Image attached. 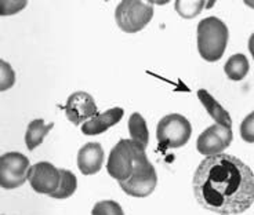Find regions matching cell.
Here are the masks:
<instances>
[{"mask_svg":"<svg viewBox=\"0 0 254 215\" xmlns=\"http://www.w3.org/2000/svg\"><path fill=\"white\" fill-rule=\"evenodd\" d=\"M193 193L203 209L238 215L254 203V174L241 159L220 153L204 158L193 175Z\"/></svg>","mask_w":254,"mask_h":215,"instance_id":"cell-1","label":"cell"},{"mask_svg":"<svg viewBox=\"0 0 254 215\" xmlns=\"http://www.w3.org/2000/svg\"><path fill=\"white\" fill-rule=\"evenodd\" d=\"M228 26L218 17H206L196 29V45L200 57L207 62L220 61L228 45Z\"/></svg>","mask_w":254,"mask_h":215,"instance_id":"cell-2","label":"cell"},{"mask_svg":"<svg viewBox=\"0 0 254 215\" xmlns=\"http://www.w3.org/2000/svg\"><path fill=\"white\" fill-rule=\"evenodd\" d=\"M153 17V6L149 1L123 0L115 10L116 24L126 33L142 31Z\"/></svg>","mask_w":254,"mask_h":215,"instance_id":"cell-3","label":"cell"},{"mask_svg":"<svg viewBox=\"0 0 254 215\" xmlns=\"http://www.w3.org/2000/svg\"><path fill=\"white\" fill-rule=\"evenodd\" d=\"M192 135V126L190 120L180 113H170L163 116L158 123L156 138L162 146L178 149L187 145Z\"/></svg>","mask_w":254,"mask_h":215,"instance_id":"cell-4","label":"cell"},{"mask_svg":"<svg viewBox=\"0 0 254 215\" xmlns=\"http://www.w3.org/2000/svg\"><path fill=\"white\" fill-rule=\"evenodd\" d=\"M29 159L19 152H7L0 158V186L3 189H17L29 177Z\"/></svg>","mask_w":254,"mask_h":215,"instance_id":"cell-5","label":"cell"},{"mask_svg":"<svg viewBox=\"0 0 254 215\" xmlns=\"http://www.w3.org/2000/svg\"><path fill=\"white\" fill-rule=\"evenodd\" d=\"M134 160L130 138L121 139L109 153L107 161V171L118 182H125L133 174Z\"/></svg>","mask_w":254,"mask_h":215,"instance_id":"cell-6","label":"cell"},{"mask_svg":"<svg viewBox=\"0 0 254 215\" xmlns=\"http://www.w3.org/2000/svg\"><path fill=\"white\" fill-rule=\"evenodd\" d=\"M28 182L36 193L51 196L60 186L61 171L49 161H39L29 168Z\"/></svg>","mask_w":254,"mask_h":215,"instance_id":"cell-7","label":"cell"},{"mask_svg":"<svg viewBox=\"0 0 254 215\" xmlns=\"http://www.w3.org/2000/svg\"><path fill=\"white\" fill-rule=\"evenodd\" d=\"M65 114L66 119L75 124L80 126L86 121L93 119L95 114H98V109L95 105L94 98L86 91H76L70 94L65 104Z\"/></svg>","mask_w":254,"mask_h":215,"instance_id":"cell-8","label":"cell"},{"mask_svg":"<svg viewBox=\"0 0 254 215\" xmlns=\"http://www.w3.org/2000/svg\"><path fill=\"white\" fill-rule=\"evenodd\" d=\"M105 153L98 142H87L77 152V168L83 175H94L101 170Z\"/></svg>","mask_w":254,"mask_h":215,"instance_id":"cell-9","label":"cell"},{"mask_svg":"<svg viewBox=\"0 0 254 215\" xmlns=\"http://www.w3.org/2000/svg\"><path fill=\"white\" fill-rule=\"evenodd\" d=\"M125 110L122 108H112L104 113L95 114L93 119L82 124V133L84 135H100L108 131L111 127L116 126L122 120Z\"/></svg>","mask_w":254,"mask_h":215,"instance_id":"cell-10","label":"cell"},{"mask_svg":"<svg viewBox=\"0 0 254 215\" xmlns=\"http://www.w3.org/2000/svg\"><path fill=\"white\" fill-rule=\"evenodd\" d=\"M227 144L220 138V135L216 133V130L213 126L207 127L203 133L200 134L196 139V149L197 152L203 156H214L224 152V149H227Z\"/></svg>","mask_w":254,"mask_h":215,"instance_id":"cell-11","label":"cell"},{"mask_svg":"<svg viewBox=\"0 0 254 215\" xmlns=\"http://www.w3.org/2000/svg\"><path fill=\"white\" fill-rule=\"evenodd\" d=\"M196 94L197 98H199V101L202 102V105L204 107V109L207 110V113L213 117V120L216 121L217 124H224V126L232 127V119H231V116H229L228 110L224 109L207 90H197Z\"/></svg>","mask_w":254,"mask_h":215,"instance_id":"cell-12","label":"cell"},{"mask_svg":"<svg viewBox=\"0 0 254 215\" xmlns=\"http://www.w3.org/2000/svg\"><path fill=\"white\" fill-rule=\"evenodd\" d=\"M54 127V123L46 124L43 119H35L28 124L25 133V145L29 151L36 149L39 145H42V142L49 135L51 130Z\"/></svg>","mask_w":254,"mask_h":215,"instance_id":"cell-13","label":"cell"},{"mask_svg":"<svg viewBox=\"0 0 254 215\" xmlns=\"http://www.w3.org/2000/svg\"><path fill=\"white\" fill-rule=\"evenodd\" d=\"M158 185V174L148 179H127L125 182H119L122 190L133 197H146L152 193Z\"/></svg>","mask_w":254,"mask_h":215,"instance_id":"cell-14","label":"cell"},{"mask_svg":"<svg viewBox=\"0 0 254 215\" xmlns=\"http://www.w3.org/2000/svg\"><path fill=\"white\" fill-rule=\"evenodd\" d=\"M250 65H249L248 58L245 54H234L232 57L228 58V61L225 62L224 72L232 82H241L245 77L248 76Z\"/></svg>","mask_w":254,"mask_h":215,"instance_id":"cell-15","label":"cell"},{"mask_svg":"<svg viewBox=\"0 0 254 215\" xmlns=\"http://www.w3.org/2000/svg\"><path fill=\"white\" fill-rule=\"evenodd\" d=\"M128 133H130V139L138 142L145 148L148 146V144H149V131H148V127H146L145 119L138 112H134L128 117Z\"/></svg>","mask_w":254,"mask_h":215,"instance_id":"cell-16","label":"cell"},{"mask_svg":"<svg viewBox=\"0 0 254 215\" xmlns=\"http://www.w3.org/2000/svg\"><path fill=\"white\" fill-rule=\"evenodd\" d=\"M60 171H61V182H60L58 189L56 190L50 197H53V199H58V200H63V199H68V197H70L75 192H76L77 179L72 171L64 170V168H60Z\"/></svg>","mask_w":254,"mask_h":215,"instance_id":"cell-17","label":"cell"},{"mask_svg":"<svg viewBox=\"0 0 254 215\" xmlns=\"http://www.w3.org/2000/svg\"><path fill=\"white\" fill-rule=\"evenodd\" d=\"M206 7L203 0H177L174 3V10L184 19H192L197 17Z\"/></svg>","mask_w":254,"mask_h":215,"instance_id":"cell-18","label":"cell"},{"mask_svg":"<svg viewBox=\"0 0 254 215\" xmlns=\"http://www.w3.org/2000/svg\"><path fill=\"white\" fill-rule=\"evenodd\" d=\"M91 215H125V211L115 200H101L93 207Z\"/></svg>","mask_w":254,"mask_h":215,"instance_id":"cell-19","label":"cell"},{"mask_svg":"<svg viewBox=\"0 0 254 215\" xmlns=\"http://www.w3.org/2000/svg\"><path fill=\"white\" fill-rule=\"evenodd\" d=\"M15 83V72L10 63L1 59L0 61V91H7Z\"/></svg>","mask_w":254,"mask_h":215,"instance_id":"cell-20","label":"cell"},{"mask_svg":"<svg viewBox=\"0 0 254 215\" xmlns=\"http://www.w3.org/2000/svg\"><path fill=\"white\" fill-rule=\"evenodd\" d=\"M28 6L26 0H1L0 1V15H14V14L22 11Z\"/></svg>","mask_w":254,"mask_h":215,"instance_id":"cell-21","label":"cell"},{"mask_svg":"<svg viewBox=\"0 0 254 215\" xmlns=\"http://www.w3.org/2000/svg\"><path fill=\"white\" fill-rule=\"evenodd\" d=\"M242 139L248 144H254V110L243 119L239 128Z\"/></svg>","mask_w":254,"mask_h":215,"instance_id":"cell-22","label":"cell"},{"mask_svg":"<svg viewBox=\"0 0 254 215\" xmlns=\"http://www.w3.org/2000/svg\"><path fill=\"white\" fill-rule=\"evenodd\" d=\"M213 128L216 130V133L220 135V138L229 146L232 144V139H234V133H232V128L229 126H224V124H213Z\"/></svg>","mask_w":254,"mask_h":215,"instance_id":"cell-23","label":"cell"},{"mask_svg":"<svg viewBox=\"0 0 254 215\" xmlns=\"http://www.w3.org/2000/svg\"><path fill=\"white\" fill-rule=\"evenodd\" d=\"M249 51H250V54L254 59V32L250 35V39H249Z\"/></svg>","mask_w":254,"mask_h":215,"instance_id":"cell-24","label":"cell"},{"mask_svg":"<svg viewBox=\"0 0 254 215\" xmlns=\"http://www.w3.org/2000/svg\"><path fill=\"white\" fill-rule=\"evenodd\" d=\"M245 4L250 8H254V0H245Z\"/></svg>","mask_w":254,"mask_h":215,"instance_id":"cell-25","label":"cell"},{"mask_svg":"<svg viewBox=\"0 0 254 215\" xmlns=\"http://www.w3.org/2000/svg\"><path fill=\"white\" fill-rule=\"evenodd\" d=\"M206 4H207V8H209V7H213V4H214V1H206Z\"/></svg>","mask_w":254,"mask_h":215,"instance_id":"cell-26","label":"cell"}]
</instances>
